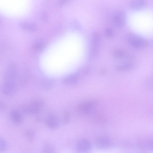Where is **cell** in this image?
<instances>
[{
    "label": "cell",
    "mask_w": 153,
    "mask_h": 153,
    "mask_svg": "<svg viewBox=\"0 0 153 153\" xmlns=\"http://www.w3.org/2000/svg\"><path fill=\"white\" fill-rule=\"evenodd\" d=\"M18 76V71L17 66L15 63H11L7 67L2 82L16 85Z\"/></svg>",
    "instance_id": "1"
},
{
    "label": "cell",
    "mask_w": 153,
    "mask_h": 153,
    "mask_svg": "<svg viewBox=\"0 0 153 153\" xmlns=\"http://www.w3.org/2000/svg\"><path fill=\"white\" fill-rule=\"evenodd\" d=\"M44 102L42 100H35L25 105L23 108V110L27 114H35L41 111L44 107Z\"/></svg>",
    "instance_id": "2"
},
{
    "label": "cell",
    "mask_w": 153,
    "mask_h": 153,
    "mask_svg": "<svg viewBox=\"0 0 153 153\" xmlns=\"http://www.w3.org/2000/svg\"><path fill=\"white\" fill-rule=\"evenodd\" d=\"M101 37L98 32L94 33L92 36L90 52L92 56H95L97 53L100 46Z\"/></svg>",
    "instance_id": "3"
},
{
    "label": "cell",
    "mask_w": 153,
    "mask_h": 153,
    "mask_svg": "<svg viewBox=\"0 0 153 153\" xmlns=\"http://www.w3.org/2000/svg\"><path fill=\"white\" fill-rule=\"evenodd\" d=\"M128 40L130 44L135 48L143 47L147 43L143 38L134 33H130L128 35Z\"/></svg>",
    "instance_id": "4"
},
{
    "label": "cell",
    "mask_w": 153,
    "mask_h": 153,
    "mask_svg": "<svg viewBox=\"0 0 153 153\" xmlns=\"http://www.w3.org/2000/svg\"><path fill=\"white\" fill-rule=\"evenodd\" d=\"M96 103L93 100H87L80 102L79 104L78 107L79 111L84 114H88L93 109Z\"/></svg>",
    "instance_id": "5"
},
{
    "label": "cell",
    "mask_w": 153,
    "mask_h": 153,
    "mask_svg": "<svg viewBox=\"0 0 153 153\" xmlns=\"http://www.w3.org/2000/svg\"><path fill=\"white\" fill-rule=\"evenodd\" d=\"M16 86L1 82L0 85V91L4 95L9 96L15 92Z\"/></svg>",
    "instance_id": "6"
},
{
    "label": "cell",
    "mask_w": 153,
    "mask_h": 153,
    "mask_svg": "<svg viewBox=\"0 0 153 153\" xmlns=\"http://www.w3.org/2000/svg\"><path fill=\"white\" fill-rule=\"evenodd\" d=\"M91 146L89 142L86 139H82L77 143V151L79 152H87L91 150Z\"/></svg>",
    "instance_id": "7"
},
{
    "label": "cell",
    "mask_w": 153,
    "mask_h": 153,
    "mask_svg": "<svg viewBox=\"0 0 153 153\" xmlns=\"http://www.w3.org/2000/svg\"><path fill=\"white\" fill-rule=\"evenodd\" d=\"M126 15L124 13L120 11L116 12L114 15L113 21L114 25L118 27H121L125 23Z\"/></svg>",
    "instance_id": "8"
},
{
    "label": "cell",
    "mask_w": 153,
    "mask_h": 153,
    "mask_svg": "<svg viewBox=\"0 0 153 153\" xmlns=\"http://www.w3.org/2000/svg\"><path fill=\"white\" fill-rule=\"evenodd\" d=\"M46 124L50 129H54L56 128L59 124V119L53 114H50L46 120Z\"/></svg>",
    "instance_id": "9"
},
{
    "label": "cell",
    "mask_w": 153,
    "mask_h": 153,
    "mask_svg": "<svg viewBox=\"0 0 153 153\" xmlns=\"http://www.w3.org/2000/svg\"><path fill=\"white\" fill-rule=\"evenodd\" d=\"M10 119L16 123H22L24 120V117L22 113L16 110H12L10 112Z\"/></svg>",
    "instance_id": "10"
},
{
    "label": "cell",
    "mask_w": 153,
    "mask_h": 153,
    "mask_svg": "<svg viewBox=\"0 0 153 153\" xmlns=\"http://www.w3.org/2000/svg\"><path fill=\"white\" fill-rule=\"evenodd\" d=\"M96 144L98 147L105 148L111 145V142L108 138L105 137H101L96 139Z\"/></svg>",
    "instance_id": "11"
},
{
    "label": "cell",
    "mask_w": 153,
    "mask_h": 153,
    "mask_svg": "<svg viewBox=\"0 0 153 153\" xmlns=\"http://www.w3.org/2000/svg\"><path fill=\"white\" fill-rule=\"evenodd\" d=\"M78 78V76L77 74H72L64 78L62 80V82L65 85H73L77 82Z\"/></svg>",
    "instance_id": "12"
},
{
    "label": "cell",
    "mask_w": 153,
    "mask_h": 153,
    "mask_svg": "<svg viewBox=\"0 0 153 153\" xmlns=\"http://www.w3.org/2000/svg\"><path fill=\"white\" fill-rule=\"evenodd\" d=\"M145 4V0H132L130 3V6L132 9L138 10L143 8Z\"/></svg>",
    "instance_id": "13"
},
{
    "label": "cell",
    "mask_w": 153,
    "mask_h": 153,
    "mask_svg": "<svg viewBox=\"0 0 153 153\" xmlns=\"http://www.w3.org/2000/svg\"><path fill=\"white\" fill-rule=\"evenodd\" d=\"M20 27L23 30L32 31L36 28V26L32 24L27 23H22L19 24Z\"/></svg>",
    "instance_id": "14"
},
{
    "label": "cell",
    "mask_w": 153,
    "mask_h": 153,
    "mask_svg": "<svg viewBox=\"0 0 153 153\" xmlns=\"http://www.w3.org/2000/svg\"><path fill=\"white\" fill-rule=\"evenodd\" d=\"M53 85V81L50 79H48L44 81L42 84L43 88L45 90L50 89Z\"/></svg>",
    "instance_id": "15"
},
{
    "label": "cell",
    "mask_w": 153,
    "mask_h": 153,
    "mask_svg": "<svg viewBox=\"0 0 153 153\" xmlns=\"http://www.w3.org/2000/svg\"><path fill=\"white\" fill-rule=\"evenodd\" d=\"M132 67V65L130 63L121 65L117 66L116 69L118 71H124L130 69Z\"/></svg>",
    "instance_id": "16"
},
{
    "label": "cell",
    "mask_w": 153,
    "mask_h": 153,
    "mask_svg": "<svg viewBox=\"0 0 153 153\" xmlns=\"http://www.w3.org/2000/svg\"><path fill=\"white\" fill-rule=\"evenodd\" d=\"M54 150V147L52 144L46 143L45 145L43 151L44 152L51 153L53 152Z\"/></svg>",
    "instance_id": "17"
},
{
    "label": "cell",
    "mask_w": 153,
    "mask_h": 153,
    "mask_svg": "<svg viewBox=\"0 0 153 153\" xmlns=\"http://www.w3.org/2000/svg\"><path fill=\"white\" fill-rule=\"evenodd\" d=\"M114 54L116 58L117 59H120L124 56L125 53L122 50L117 49L114 51Z\"/></svg>",
    "instance_id": "18"
},
{
    "label": "cell",
    "mask_w": 153,
    "mask_h": 153,
    "mask_svg": "<svg viewBox=\"0 0 153 153\" xmlns=\"http://www.w3.org/2000/svg\"><path fill=\"white\" fill-rule=\"evenodd\" d=\"M105 35L109 38L113 37L114 35V32L113 30L110 28H107L104 30Z\"/></svg>",
    "instance_id": "19"
},
{
    "label": "cell",
    "mask_w": 153,
    "mask_h": 153,
    "mask_svg": "<svg viewBox=\"0 0 153 153\" xmlns=\"http://www.w3.org/2000/svg\"><path fill=\"white\" fill-rule=\"evenodd\" d=\"M25 135L27 138L30 140H32L34 137V133L31 130H26L25 131Z\"/></svg>",
    "instance_id": "20"
},
{
    "label": "cell",
    "mask_w": 153,
    "mask_h": 153,
    "mask_svg": "<svg viewBox=\"0 0 153 153\" xmlns=\"http://www.w3.org/2000/svg\"><path fill=\"white\" fill-rule=\"evenodd\" d=\"M6 143L5 140L0 137V152L4 151L6 147Z\"/></svg>",
    "instance_id": "21"
},
{
    "label": "cell",
    "mask_w": 153,
    "mask_h": 153,
    "mask_svg": "<svg viewBox=\"0 0 153 153\" xmlns=\"http://www.w3.org/2000/svg\"><path fill=\"white\" fill-rule=\"evenodd\" d=\"M70 119V116L69 112H66L64 114L63 117L64 122L65 124H68L69 122Z\"/></svg>",
    "instance_id": "22"
},
{
    "label": "cell",
    "mask_w": 153,
    "mask_h": 153,
    "mask_svg": "<svg viewBox=\"0 0 153 153\" xmlns=\"http://www.w3.org/2000/svg\"><path fill=\"white\" fill-rule=\"evenodd\" d=\"M43 47V45L41 43H36L33 45V49L36 51H39L41 50Z\"/></svg>",
    "instance_id": "23"
},
{
    "label": "cell",
    "mask_w": 153,
    "mask_h": 153,
    "mask_svg": "<svg viewBox=\"0 0 153 153\" xmlns=\"http://www.w3.org/2000/svg\"><path fill=\"white\" fill-rule=\"evenodd\" d=\"M6 108V105L3 101L0 100V111L4 110Z\"/></svg>",
    "instance_id": "24"
},
{
    "label": "cell",
    "mask_w": 153,
    "mask_h": 153,
    "mask_svg": "<svg viewBox=\"0 0 153 153\" xmlns=\"http://www.w3.org/2000/svg\"><path fill=\"white\" fill-rule=\"evenodd\" d=\"M69 0H60V3L61 4H63Z\"/></svg>",
    "instance_id": "25"
}]
</instances>
